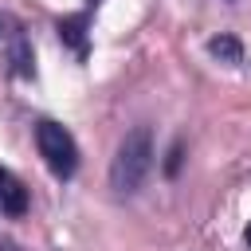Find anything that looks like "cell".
Returning a JSON list of instances; mask_svg holds the SVG:
<instances>
[{
	"instance_id": "277c9868",
	"label": "cell",
	"mask_w": 251,
	"mask_h": 251,
	"mask_svg": "<svg viewBox=\"0 0 251 251\" xmlns=\"http://www.w3.org/2000/svg\"><path fill=\"white\" fill-rule=\"evenodd\" d=\"M208 51H212L216 59H224V63H239V59H243L239 39H231V35H216V39L208 43Z\"/></svg>"
},
{
	"instance_id": "8992f818",
	"label": "cell",
	"mask_w": 251,
	"mask_h": 251,
	"mask_svg": "<svg viewBox=\"0 0 251 251\" xmlns=\"http://www.w3.org/2000/svg\"><path fill=\"white\" fill-rule=\"evenodd\" d=\"M243 239H247V247H251V224H247V235H243Z\"/></svg>"
},
{
	"instance_id": "5b68a950",
	"label": "cell",
	"mask_w": 251,
	"mask_h": 251,
	"mask_svg": "<svg viewBox=\"0 0 251 251\" xmlns=\"http://www.w3.org/2000/svg\"><path fill=\"white\" fill-rule=\"evenodd\" d=\"M0 251H20V247H16L12 239H0Z\"/></svg>"
},
{
	"instance_id": "6da1fadb",
	"label": "cell",
	"mask_w": 251,
	"mask_h": 251,
	"mask_svg": "<svg viewBox=\"0 0 251 251\" xmlns=\"http://www.w3.org/2000/svg\"><path fill=\"white\" fill-rule=\"evenodd\" d=\"M149 169H153V133L137 126L118 141V153L110 161V188L118 196H133L145 184Z\"/></svg>"
},
{
	"instance_id": "7a4b0ae2",
	"label": "cell",
	"mask_w": 251,
	"mask_h": 251,
	"mask_svg": "<svg viewBox=\"0 0 251 251\" xmlns=\"http://www.w3.org/2000/svg\"><path fill=\"white\" fill-rule=\"evenodd\" d=\"M35 145H39V157H43V165L55 173V176H75V169H78V145H75V137L59 126V122H51V118H43V122H35Z\"/></svg>"
},
{
	"instance_id": "3957f363",
	"label": "cell",
	"mask_w": 251,
	"mask_h": 251,
	"mask_svg": "<svg viewBox=\"0 0 251 251\" xmlns=\"http://www.w3.org/2000/svg\"><path fill=\"white\" fill-rule=\"evenodd\" d=\"M27 212V188L20 176L0 169V216H24Z\"/></svg>"
}]
</instances>
